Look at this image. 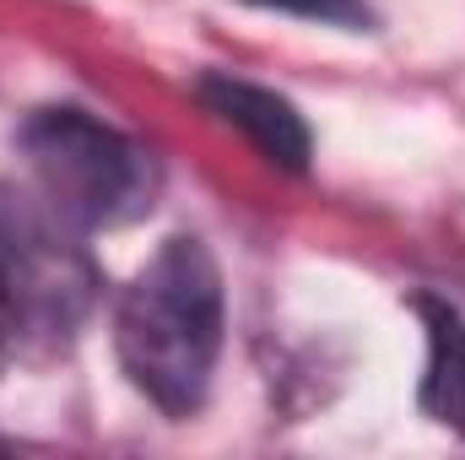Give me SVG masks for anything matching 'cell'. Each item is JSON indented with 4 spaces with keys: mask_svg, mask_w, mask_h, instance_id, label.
Here are the masks:
<instances>
[{
    "mask_svg": "<svg viewBox=\"0 0 465 460\" xmlns=\"http://www.w3.org/2000/svg\"><path fill=\"white\" fill-rule=\"evenodd\" d=\"M249 5L287 11V16H303V22H325V27H347V33L373 27V11H368V0H249Z\"/></svg>",
    "mask_w": 465,
    "mask_h": 460,
    "instance_id": "obj_6",
    "label": "cell"
},
{
    "mask_svg": "<svg viewBox=\"0 0 465 460\" xmlns=\"http://www.w3.org/2000/svg\"><path fill=\"white\" fill-rule=\"evenodd\" d=\"M114 346L130 385L168 417H190L223 357V271L217 255L179 233L124 287Z\"/></svg>",
    "mask_w": 465,
    "mask_h": 460,
    "instance_id": "obj_1",
    "label": "cell"
},
{
    "mask_svg": "<svg viewBox=\"0 0 465 460\" xmlns=\"http://www.w3.org/2000/svg\"><path fill=\"white\" fill-rule=\"evenodd\" d=\"M104 271L82 228L44 195L0 185V346L22 363L54 357L98 309Z\"/></svg>",
    "mask_w": 465,
    "mask_h": 460,
    "instance_id": "obj_2",
    "label": "cell"
},
{
    "mask_svg": "<svg viewBox=\"0 0 465 460\" xmlns=\"http://www.w3.org/2000/svg\"><path fill=\"white\" fill-rule=\"evenodd\" d=\"M428 325V374H422V412L439 428L465 434V315L444 298H411Z\"/></svg>",
    "mask_w": 465,
    "mask_h": 460,
    "instance_id": "obj_5",
    "label": "cell"
},
{
    "mask_svg": "<svg viewBox=\"0 0 465 460\" xmlns=\"http://www.w3.org/2000/svg\"><path fill=\"white\" fill-rule=\"evenodd\" d=\"M195 98L223 119V125H232L265 163H276V168H287V174H303V168H309V152H314L309 125H303V115H298L282 93L254 87V82H243V76H228V71H206V76L195 82Z\"/></svg>",
    "mask_w": 465,
    "mask_h": 460,
    "instance_id": "obj_4",
    "label": "cell"
},
{
    "mask_svg": "<svg viewBox=\"0 0 465 460\" xmlns=\"http://www.w3.org/2000/svg\"><path fill=\"white\" fill-rule=\"evenodd\" d=\"M22 157L38 179V195L82 233L124 228L152 212L157 163L141 141L104 125L87 109H38L22 125Z\"/></svg>",
    "mask_w": 465,
    "mask_h": 460,
    "instance_id": "obj_3",
    "label": "cell"
}]
</instances>
